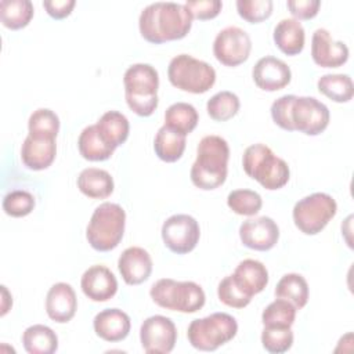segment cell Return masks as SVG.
Here are the masks:
<instances>
[{
  "instance_id": "1",
  "label": "cell",
  "mask_w": 354,
  "mask_h": 354,
  "mask_svg": "<svg viewBox=\"0 0 354 354\" xmlns=\"http://www.w3.org/2000/svg\"><path fill=\"white\" fill-rule=\"evenodd\" d=\"M192 15L185 4L174 1H156L147 6L138 18L141 36L153 44L180 40L192 26Z\"/></svg>"
},
{
  "instance_id": "9",
  "label": "cell",
  "mask_w": 354,
  "mask_h": 354,
  "mask_svg": "<svg viewBox=\"0 0 354 354\" xmlns=\"http://www.w3.org/2000/svg\"><path fill=\"white\" fill-rule=\"evenodd\" d=\"M337 212L336 201L325 192H314L297 201L293 206L295 225L306 235L321 232Z\"/></svg>"
},
{
  "instance_id": "44",
  "label": "cell",
  "mask_w": 354,
  "mask_h": 354,
  "mask_svg": "<svg viewBox=\"0 0 354 354\" xmlns=\"http://www.w3.org/2000/svg\"><path fill=\"white\" fill-rule=\"evenodd\" d=\"M76 1L75 0H46L43 1V7L46 8L47 14L54 19H62L68 17Z\"/></svg>"
},
{
  "instance_id": "42",
  "label": "cell",
  "mask_w": 354,
  "mask_h": 354,
  "mask_svg": "<svg viewBox=\"0 0 354 354\" xmlns=\"http://www.w3.org/2000/svg\"><path fill=\"white\" fill-rule=\"evenodd\" d=\"M185 7L189 10L192 18L212 19L217 17L223 8L220 0H187Z\"/></svg>"
},
{
  "instance_id": "28",
  "label": "cell",
  "mask_w": 354,
  "mask_h": 354,
  "mask_svg": "<svg viewBox=\"0 0 354 354\" xmlns=\"http://www.w3.org/2000/svg\"><path fill=\"white\" fill-rule=\"evenodd\" d=\"M77 148L84 159L93 162L106 160L112 156L115 151L100 136L95 124H90L82 130L77 140Z\"/></svg>"
},
{
  "instance_id": "39",
  "label": "cell",
  "mask_w": 354,
  "mask_h": 354,
  "mask_svg": "<svg viewBox=\"0 0 354 354\" xmlns=\"http://www.w3.org/2000/svg\"><path fill=\"white\" fill-rule=\"evenodd\" d=\"M218 300L232 308H243L246 307L252 297L248 296L234 281L232 275H227L223 278L217 286Z\"/></svg>"
},
{
  "instance_id": "4",
  "label": "cell",
  "mask_w": 354,
  "mask_h": 354,
  "mask_svg": "<svg viewBox=\"0 0 354 354\" xmlns=\"http://www.w3.org/2000/svg\"><path fill=\"white\" fill-rule=\"evenodd\" d=\"M242 166L250 178L270 191L279 189L289 181L290 170L288 163L261 142L249 145L245 149Z\"/></svg>"
},
{
  "instance_id": "12",
  "label": "cell",
  "mask_w": 354,
  "mask_h": 354,
  "mask_svg": "<svg viewBox=\"0 0 354 354\" xmlns=\"http://www.w3.org/2000/svg\"><path fill=\"white\" fill-rule=\"evenodd\" d=\"M252 40L249 35L238 26L221 29L213 41V54L218 62L225 66H238L243 64L250 54Z\"/></svg>"
},
{
  "instance_id": "8",
  "label": "cell",
  "mask_w": 354,
  "mask_h": 354,
  "mask_svg": "<svg viewBox=\"0 0 354 354\" xmlns=\"http://www.w3.org/2000/svg\"><path fill=\"white\" fill-rule=\"evenodd\" d=\"M167 77L174 87L183 91L202 94L213 87L216 71L202 59L189 54H178L169 62Z\"/></svg>"
},
{
  "instance_id": "26",
  "label": "cell",
  "mask_w": 354,
  "mask_h": 354,
  "mask_svg": "<svg viewBox=\"0 0 354 354\" xmlns=\"http://www.w3.org/2000/svg\"><path fill=\"white\" fill-rule=\"evenodd\" d=\"M22 344L29 354H53L58 348V337L51 328L35 324L24 330Z\"/></svg>"
},
{
  "instance_id": "15",
  "label": "cell",
  "mask_w": 354,
  "mask_h": 354,
  "mask_svg": "<svg viewBox=\"0 0 354 354\" xmlns=\"http://www.w3.org/2000/svg\"><path fill=\"white\" fill-rule=\"evenodd\" d=\"M311 57L321 68H339L348 59V47L333 40L326 29L318 28L311 37Z\"/></svg>"
},
{
  "instance_id": "37",
  "label": "cell",
  "mask_w": 354,
  "mask_h": 354,
  "mask_svg": "<svg viewBox=\"0 0 354 354\" xmlns=\"http://www.w3.org/2000/svg\"><path fill=\"white\" fill-rule=\"evenodd\" d=\"M261 344L271 354L286 353L293 344V332L290 328L264 326L261 332Z\"/></svg>"
},
{
  "instance_id": "43",
  "label": "cell",
  "mask_w": 354,
  "mask_h": 354,
  "mask_svg": "<svg viewBox=\"0 0 354 354\" xmlns=\"http://www.w3.org/2000/svg\"><path fill=\"white\" fill-rule=\"evenodd\" d=\"M286 6L295 19H311L318 14L319 0H288Z\"/></svg>"
},
{
  "instance_id": "34",
  "label": "cell",
  "mask_w": 354,
  "mask_h": 354,
  "mask_svg": "<svg viewBox=\"0 0 354 354\" xmlns=\"http://www.w3.org/2000/svg\"><path fill=\"white\" fill-rule=\"evenodd\" d=\"M241 102L235 93L223 90L212 95L206 102V111L213 120L225 122L234 118L239 111Z\"/></svg>"
},
{
  "instance_id": "19",
  "label": "cell",
  "mask_w": 354,
  "mask_h": 354,
  "mask_svg": "<svg viewBox=\"0 0 354 354\" xmlns=\"http://www.w3.org/2000/svg\"><path fill=\"white\" fill-rule=\"evenodd\" d=\"M77 310V299L73 288L66 282L54 283L46 296V313L58 324L69 322Z\"/></svg>"
},
{
  "instance_id": "14",
  "label": "cell",
  "mask_w": 354,
  "mask_h": 354,
  "mask_svg": "<svg viewBox=\"0 0 354 354\" xmlns=\"http://www.w3.org/2000/svg\"><path fill=\"white\" fill-rule=\"evenodd\" d=\"M239 238L246 248L266 252L277 245L279 239V227L267 216L248 218L239 227Z\"/></svg>"
},
{
  "instance_id": "31",
  "label": "cell",
  "mask_w": 354,
  "mask_h": 354,
  "mask_svg": "<svg viewBox=\"0 0 354 354\" xmlns=\"http://www.w3.org/2000/svg\"><path fill=\"white\" fill-rule=\"evenodd\" d=\"M33 4L30 0H1L0 19L1 24L12 30L25 28L33 17Z\"/></svg>"
},
{
  "instance_id": "32",
  "label": "cell",
  "mask_w": 354,
  "mask_h": 354,
  "mask_svg": "<svg viewBox=\"0 0 354 354\" xmlns=\"http://www.w3.org/2000/svg\"><path fill=\"white\" fill-rule=\"evenodd\" d=\"M319 93L335 102H347L353 98L354 86L348 75L343 73H328L317 82Z\"/></svg>"
},
{
  "instance_id": "5",
  "label": "cell",
  "mask_w": 354,
  "mask_h": 354,
  "mask_svg": "<svg viewBox=\"0 0 354 354\" xmlns=\"http://www.w3.org/2000/svg\"><path fill=\"white\" fill-rule=\"evenodd\" d=\"M124 225V209L118 203L104 202L93 212L86 228V238L93 249L98 252H109L122 241Z\"/></svg>"
},
{
  "instance_id": "33",
  "label": "cell",
  "mask_w": 354,
  "mask_h": 354,
  "mask_svg": "<svg viewBox=\"0 0 354 354\" xmlns=\"http://www.w3.org/2000/svg\"><path fill=\"white\" fill-rule=\"evenodd\" d=\"M29 136L43 140H55L59 131V118L48 108L33 111L28 120Z\"/></svg>"
},
{
  "instance_id": "3",
  "label": "cell",
  "mask_w": 354,
  "mask_h": 354,
  "mask_svg": "<svg viewBox=\"0 0 354 354\" xmlns=\"http://www.w3.org/2000/svg\"><path fill=\"white\" fill-rule=\"evenodd\" d=\"M124 97L129 108L138 116H151L158 108V71L149 64H134L123 76Z\"/></svg>"
},
{
  "instance_id": "21",
  "label": "cell",
  "mask_w": 354,
  "mask_h": 354,
  "mask_svg": "<svg viewBox=\"0 0 354 354\" xmlns=\"http://www.w3.org/2000/svg\"><path fill=\"white\" fill-rule=\"evenodd\" d=\"M55 140H43L26 136L21 147V160L30 170H44L55 159Z\"/></svg>"
},
{
  "instance_id": "35",
  "label": "cell",
  "mask_w": 354,
  "mask_h": 354,
  "mask_svg": "<svg viewBox=\"0 0 354 354\" xmlns=\"http://www.w3.org/2000/svg\"><path fill=\"white\" fill-rule=\"evenodd\" d=\"M297 308L285 299H275L261 313V322L264 326L292 328L296 318Z\"/></svg>"
},
{
  "instance_id": "29",
  "label": "cell",
  "mask_w": 354,
  "mask_h": 354,
  "mask_svg": "<svg viewBox=\"0 0 354 354\" xmlns=\"http://www.w3.org/2000/svg\"><path fill=\"white\" fill-rule=\"evenodd\" d=\"M275 297L290 301L297 310L303 308L308 301V283L306 278L297 272L285 274L275 286Z\"/></svg>"
},
{
  "instance_id": "10",
  "label": "cell",
  "mask_w": 354,
  "mask_h": 354,
  "mask_svg": "<svg viewBox=\"0 0 354 354\" xmlns=\"http://www.w3.org/2000/svg\"><path fill=\"white\" fill-rule=\"evenodd\" d=\"M201 228L189 214H173L162 225L165 246L177 254H185L195 249L199 242Z\"/></svg>"
},
{
  "instance_id": "18",
  "label": "cell",
  "mask_w": 354,
  "mask_h": 354,
  "mask_svg": "<svg viewBox=\"0 0 354 354\" xmlns=\"http://www.w3.org/2000/svg\"><path fill=\"white\" fill-rule=\"evenodd\" d=\"M118 268L127 285H140L152 272V259L144 248L130 246L119 256Z\"/></svg>"
},
{
  "instance_id": "7",
  "label": "cell",
  "mask_w": 354,
  "mask_h": 354,
  "mask_svg": "<svg viewBox=\"0 0 354 354\" xmlns=\"http://www.w3.org/2000/svg\"><path fill=\"white\" fill-rule=\"evenodd\" d=\"M236 319L227 313H213L191 321L187 330L189 344L201 351H214L235 337Z\"/></svg>"
},
{
  "instance_id": "27",
  "label": "cell",
  "mask_w": 354,
  "mask_h": 354,
  "mask_svg": "<svg viewBox=\"0 0 354 354\" xmlns=\"http://www.w3.org/2000/svg\"><path fill=\"white\" fill-rule=\"evenodd\" d=\"M185 144V136L163 124L153 138V151L160 160L173 163L183 156Z\"/></svg>"
},
{
  "instance_id": "16",
  "label": "cell",
  "mask_w": 354,
  "mask_h": 354,
  "mask_svg": "<svg viewBox=\"0 0 354 354\" xmlns=\"http://www.w3.org/2000/svg\"><path fill=\"white\" fill-rule=\"evenodd\" d=\"M252 77L259 88L264 91H277L290 83L292 72L285 61L272 55H266L254 64Z\"/></svg>"
},
{
  "instance_id": "30",
  "label": "cell",
  "mask_w": 354,
  "mask_h": 354,
  "mask_svg": "<svg viewBox=\"0 0 354 354\" xmlns=\"http://www.w3.org/2000/svg\"><path fill=\"white\" fill-rule=\"evenodd\" d=\"M199 115L194 105L188 102H174L165 112V126L187 136L198 124Z\"/></svg>"
},
{
  "instance_id": "41",
  "label": "cell",
  "mask_w": 354,
  "mask_h": 354,
  "mask_svg": "<svg viewBox=\"0 0 354 354\" xmlns=\"http://www.w3.org/2000/svg\"><path fill=\"white\" fill-rule=\"evenodd\" d=\"M296 95L286 94L279 98H277L271 105V118L275 124H278L281 129L293 131V123H292V105Z\"/></svg>"
},
{
  "instance_id": "13",
  "label": "cell",
  "mask_w": 354,
  "mask_h": 354,
  "mask_svg": "<svg viewBox=\"0 0 354 354\" xmlns=\"http://www.w3.org/2000/svg\"><path fill=\"white\" fill-rule=\"evenodd\" d=\"M328 106L314 97H297L292 105V123L295 130L307 136L321 134L329 124Z\"/></svg>"
},
{
  "instance_id": "6",
  "label": "cell",
  "mask_w": 354,
  "mask_h": 354,
  "mask_svg": "<svg viewBox=\"0 0 354 354\" xmlns=\"http://www.w3.org/2000/svg\"><path fill=\"white\" fill-rule=\"evenodd\" d=\"M152 300L162 308L180 311L185 314L196 313L205 306V292L194 281H176L162 278L156 281L149 290Z\"/></svg>"
},
{
  "instance_id": "25",
  "label": "cell",
  "mask_w": 354,
  "mask_h": 354,
  "mask_svg": "<svg viewBox=\"0 0 354 354\" xmlns=\"http://www.w3.org/2000/svg\"><path fill=\"white\" fill-rule=\"evenodd\" d=\"M100 136L104 141L116 149L119 145L124 144L129 138L130 124L127 118L118 111L105 112L95 123Z\"/></svg>"
},
{
  "instance_id": "22",
  "label": "cell",
  "mask_w": 354,
  "mask_h": 354,
  "mask_svg": "<svg viewBox=\"0 0 354 354\" xmlns=\"http://www.w3.org/2000/svg\"><path fill=\"white\" fill-rule=\"evenodd\" d=\"M231 275L235 283L250 297L264 290L268 283V271L266 266L254 259L242 260Z\"/></svg>"
},
{
  "instance_id": "20",
  "label": "cell",
  "mask_w": 354,
  "mask_h": 354,
  "mask_svg": "<svg viewBox=\"0 0 354 354\" xmlns=\"http://www.w3.org/2000/svg\"><path fill=\"white\" fill-rule=\"evenodd\" d=\"M93 328L98 337L115 343L127 337L131 321L130 317L119 308H105L94 317Z\"/></svg>"
},
{
  "instance_id": "40",
  "label": "cell",
  "mask_w": 354,
  "mask_h": 354,
  "mask_svg": "<svg viewBox=\"0 0 354 354\" xmlns=\"http://www.w3.org/2000/svg\"><path fill=\"white\" fill-rule=\"evenodd\" d=\"M238 14L250 24H259L270 18L272 12L271 0H238L236 1Z\"/></svg>"
},
{
  "instance_id": "23",
  "label": "cell",
  "mask_w": 354,
  "mask_h": 354,
  "mask_svg": "<svg viewBox=\"0 0 354 354\" xmlns=\"http://www.w3.org/2000/svg\"><path fill=\"white\" fill-rule=\"evenodd\" d=\"M272 39L275 46L283 54L296 55L304 48V28L295 18H283L275 25Z\"/></svg>"
},
{
  "instance_id": "17",
  "label": "cell",
  "mask_w": 354,
  "mask_h": 354,
  "mask_svg": "<svg viewBox=\"0 0 354 354\" xmlns=\"http://www.w3.org/2000/svg\"><path fill=\"white\" fill-rule=\"evenodd\" d=\"M80 288L90 300L106 301L116 295L118 281L108 267L95 264L83 272Z\"/></svg>"
},
{
  "instance_id": "38",
  "label": "cell",
  "mask_w": 354,
  "mask_h": 354,
  "mask_svg": "<svg viewBox=\"0 0 354 354\" xmlns=\"http://www.w3.org/2000/svg\"><path fill=\"white\" fill-rule=\"evenodd\" d=\"M35 196L24 189L11 191L3 198V210L11 217L28 216L35 209Z\"/></svg>"
},
{
  "instance_id": "24",
  "label": "cell",
  "mask_w": 354,
  "mask_h": 354,
  "mask_svg": "<svg viewBox=\"0 0 354 354\" xmlns=\"http://www.w3.org/2000/svg\"><path fill=\"white\" fill-rule=\"evenodd\" d=\"M77 188L80 192L93 199H105L113 192L112 176L98 167L83 169L77 177Z\"/></svg>"
},
{
  "instance_id": "2",
  "label": "cell",
  "mask_w": 354,
  "mask_h": 354,
  "mask_svg": "<svg viewBox=\"0 0 354 354\" xmlns=\"http://www.w3.org/2000/svg\"><path fill=\"white\" fill-rule=\"evenodd\" d=\"M228 142L220 136H205L198 144L196 159L189 171L192 184L205 191L223 185L228 173Z\"/></svg>"
},
{
  "instance_id": "45",
  "label": "cell",
  "mask_w": 354,
  "mask_h": 354,
  "mask_svg": "<svg viewBox=\"0 0 354 354\" xmlns=\"http://www.w3.org/2000/svg\"><path fill=\"white\" fill-rule=\"evenodd\" d=\"M1 295H3V303H1V317H3V315H6L7 311L10 310L11 306L7 304V301L12 303V297L10 296V293H8V290H7V288H6L4 285H1Z\"/></svg>"
},
{
  "instance_id": "36",
  "label": "cell",
  "mask_w": 354,
  "mask_h": 354,
  "mask_svg": "<svg viewBox=\"0 0 354 354\" xmlns=\"http://www.w3.org/2000/svg\"><path fill=\"white\" fill-rule=\"evenodd\" d=\"M228 207L239 216H254L263 206V199L259 192L252 189H234L227 196Z\"/></svg>"
},
{
  "instance_id": "11",
  "label": "cell",
  "mask_w": 354,
  "mask_h": 354,
  "mask_svg": "<svg viewBox=\"0 0 354 354\" xmlns=\"http://www.w3.org/2000/svg\"><path fill=\"white\" fill-rule=\"evenodd\" d=\"M140 342L147 354H169L177 342V328L169 317H148L141 324Z\"/></svg>"
}]
</instances>
